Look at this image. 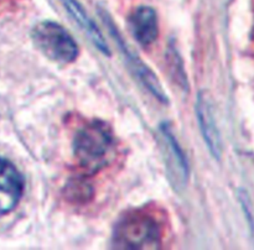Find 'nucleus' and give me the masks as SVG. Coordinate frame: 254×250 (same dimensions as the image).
<instances>
[{"mask_svg": "<svg viewBox=\"0 0 254 250\" xmlns=\"http://www.w3.org/2000/svg\"><path fill=\"white\" fill-rule=\"evenodd\" d=\"M62 4L64 5L66 10L68 11V14L71 15L72 19L77 22V24L81 26V29L88 35L89 39L92 40L94 45H96L97 49L104 54H111L109 52L108 46H107V42L104 40L103 35L101 34V31L98 30V27L96 26V24L93 22V20L87 15V12L84 11L83 7L81 6L78 1L76 0H62Z\"/></svg>", "mask_w": 254, "mask_h": 250, "instance_id": "obj_8", "label": "nucleus"}, {"mask_svg": "<svg viewBox=\"0 0 254 250\" xmlns=\"http://www.w3.org/2000/svg\"><path fill=\"white\" fill-rule=\"evenodd\" d=\"M196 113H197V119L203 139H205L211 153L213 155V157L220 158L221 152H222V144H221L220 133H218L217 124H216L215 115H213L212 105H211V101L206 93H200L198 96Z\"/></svg>", "mask_w": 254, "mask_h": 250, "instance_id": "obj_5", "label": "nucleus"}, {"mask_svg": "<svg viewBox=\"0 0 254 250\" xmlns=\"http://www.w3.org/2000/svg\"><path fill=\"white\" fill-rule=\"evenodd\" d=\"M24 192V178L10 161L0 157V214L14 209Z\"/></svg>", "mask_w": 254, "mask_h": 250, "instance_id": "obj_4", "label": "nucleus"}, {"mask_svg": "<svg viewBox=\"0 0 254 250\" xmlns=\"http://www.w3.org/2000/svg\"><path fill=\"white\" fill-rule=\"evenodd\" d=\"M113 238L116 247L122 249H155L160 245L161 229L150 214L134 212L122 218Z\"/></svg>", "mask_w": 254, "mask_h": 250, "instance_id": "obj_2", "label": "nucleus"}, {"mask_svg": "<svg viewBox=\"0 0 254 250\" xmlns=\"http://www.w3.org/2000/svg\"><path fill=\"white\" fill-rule=\"evenodd\" d=\"M114 36H116V40H118L119 41L121 49L123 50V53L127 56V58H128L129 61V64H130L131 68L134 69L136 76L140 78V81L145 84L146 88H148L149 91H150L151 93L159 99V100L166 103V101H168V98H166L165 93H164L163 88H161V84L159 83V81L156 79L155 74L148 68V66H145V64L138 58V56L136 57L133 56V54L128 51V49H127V46L124 45V42L121 40V36H118L117 34H114Z\"/></svg>", "mask_w": 254, "mask_h": 250, "instance_id": "obj_9", "label": "nucleus"}, {"mask_svg": "<svg viewBox=\"0 0 254 250\" xmlns=\"http://www.w3.org/2000/svg\"><path fill=\"white\" fill-rule=\"evenodd\" d=\"M67 198L73 202H86L93 195V190L82 180H74L67 185Z\"/></svg>", "mask_w": 254, "mask_h": 250, "instance_id": "obj_10", "label": "nucleus"}, {"mask_svg": "<svg viewBox=\"0 0 254 250\" xmlns=\"http://www.w3.org/2000/svg\"><path fill=\"white\" fill-rule=\"evenodd\" d=\"M161 135H163L164 145H165L169 172L174 177L176 185H184L188 178V162H186L185 156L168 128L165 126L161 128Z\"/></svg>", "mask_w": 254, "mask_h": 250, "instance_id": "obj_7", "label": "nucleus"}, {"mask_svg": "<svg viewBox=\"0 0 254 250\" xmlns=\"http://www.w3.org/2000/svg\"><path fill=\"white\" fill-rule=\"evenodd\" d=\"M35 46L46 57L60 63H69L78 54V47L71 35L52 21H42L32 30Z\"/></svg>", "mask_w": 254, "mask_h": 250, "instance_id": "obj_3", "label": "nucleus"}, {"mask_svg": "<svg viewBox=\"0 0 254 250\" xmlns=\"http://www.w3.org/2000/svg\"><path fill=\"white\" fill-rule=\"evenodd\" d=\"M113 145V136L102 121H92L79 129L73 141V152L82 167L91 172L107 162L106 157Z\"/></svg>", "mask_w": 254, "mask_h": 250, "instance_id": "obj_1", "label": "nucleus"}, {"mask_svg": "<svg viewBox=\"0 0 254 250\" xmlns=\"http://www.w3.org/2000/svg\"><path fill=\"white\" fill-rule=\"evenodd\" d=\"M129 29L141 46H149L159 34L156 12L150 6H140L129 16Z\"/></svg>", "mask_w": 254, "mask_h": 250, "instance_id": "obj_6", "label": "nucleus"}]
</instances>
